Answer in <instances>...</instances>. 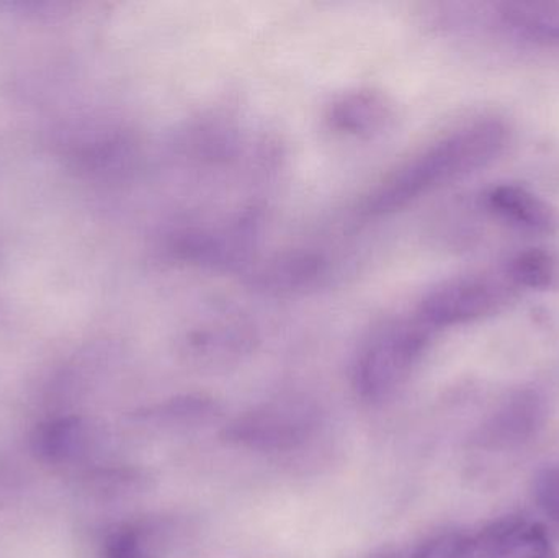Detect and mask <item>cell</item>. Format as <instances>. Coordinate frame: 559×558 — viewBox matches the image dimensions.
<instances>
[{
  "instance_id": "30bf717a",
  "label": "cell",
  "mask_w": 559,
  "mask_h": 558,
  "mask_svg": "<svg viewBox=\"0 0 559 558\" xmlns=\"http://www.w3.org/2000/svg\"><path fill=\"white\" fill-rule=\"evenodd\" d=\"M325 121L335 133L357 140H373L394 127L396 107L381 91L354 88L331 102Z\"/></svg>"
},
{
  "instance_id": "3957f363",
  "label": "cell",
  "mask_w": 559,
  "mask_h": 558,
  "mask_svg": "<svg viewBox=\"0 0 559 558\" xmlns=\"http://www.w3.org/2000/svg\"><path fill=\"white\" fill-rule=\"evenodd\" d=\"M521 290L504 272H472L455 275L430 288L414 317L433 333L498 317L518 301Z\"/></svg>"
},
{
  "instance_id": "5b68a950",
  "label": "cell",
  "mask_w": 559,
  "mask_h": 558,
  "mask_svg": "<svg viewBox=\"0 0 559 558\" xmlns=\"http://www.w3.org/2000/svg\"><path fill=\"white\" fill-rule=\"evenodd\" d=\"M261 226V213L249 210L218 228L180 233L170 245V251L180 261L199 268L245 272L254 262Z\"/></svg>"
},
{
  "instance_id": "8992f818",
  "label": "cell",
  "mask_w": 559,
  "mask_h": 558,
  "mask_svg": "<svg viewBox=\"0 0 559 558\" xmlns=\"http://www.w3.org/2000/svg\"><path fill=\"white\" fill-rule=\"evenodd\" d=\"M258 344L254 328L231 311H219L187 330L177 343V354L189 369L225 372L251 356Z\"/></svg>"
},
{
  "instance_id": "9a60e30c",
  "label": "cell",
  "mask_w": 559,
  "mask_h": 558,
  "mask_svg": "<svg viewBox=\"0 0 559 558\" xmlns=\"http://www.w3.org/2000/svg\"><path fill=\"white\" fill-rule=\"evenodd\" d=\"M79 478L81 490L97 501L133 500L143 497L153 488L150 472L130 465L87 468Z\"/></svg>"
},
{
  "instance_id": "4fadbf2b",
  "label": "cell",
  "mask_w": 559,
  "mask_h": 558,
  "mask_svg": "<svg viewBox=\"0 0 559 558\" xmlns=\"http://www.w3.org/2000/svg\"><path fill=\"white\" fill-rule=\"evenodd\" d=\"M476 537L485 558H557L544 526L519 518L492 523Z\"/></svg>"
},
{
  "instance_id": "9c48e42d",
  "label": "cell",
  "mask_w": 559,
  "mask_h": 558,
  "mask_svg": "<svg viewBox=\"0 0 559 558\" xmlns=\"http://www.w3.org/2000/svg\"><path fill=\"white\" fill-rule=\"evenodd\" d=\"M105 436L102 426L81 415L59 416L41 423L33 435L35 454L55 465H78L92 461Z\"/></svg>"
},
{
  "instance_id": "5bb4252c",
  "label": "cell",
  "mask_w": 559,
  "mask_h": 558,
  "mask_svg": "<svg viewBox=\"0 0 559 558\" xmlns=\"http://www.w3.org/2000/svg\"><path fill=\"white\" fill-rule=\"evenodd\" d=\"M134 419L151 428L195 429L218 422L222 406L212 396L190 393V395L173 396L156 405L144 406L134 412Z\"/></svg>"
},
{
  "instance_id": "277c9868",
  "label": "cell",
  "mask_w": 559,
  "mask_h": 558,
  "mask_svg": "<svg viewBox=\"0 0 559 558\" xmlns=\"http://www.w3.org/2000/svg\"><path fill=\"white\" fill-rule=\"evenodd\" d=\"M321 426V409L302 396L272 400L242 413L223 428L233 448L264 454H285L305 448Z\"/></svg>"
},
{
  "instance_id": "7a4b0ae2",
  "label": "cell",
  "mask_w": 559,
  "mask_h": 558,
  "mask_svg": "<svg viewBox=\"0 0 559 558\" xmlns=\"http://www.w3.org/2000/svg\"><path fill=\"white\" fill-rule=\"evenodd\" d=\"M433 331L416 317L393 318L370 331L354 360V389L364 402L380 405L396 395L429 349Z\"/></svg>"
},
{
  "instance_id": "2e32d148",
  "label": "cell",
  "mask_w": 559,
  "mask_h": 558,
  "mask_svg": "<svg viewBox=\"0 0 559 558\" xmlns=\"http://www.w3.org/2000/svg\"><path fill=\"white\" fill-rule=\"evenodd\" d=\"M502 272L519 290L547 292L559 287V259L548 249H522L506 262Z\"/></svg>"
},
{
  "instance_id": "8fae6325",
  "label": "cell",
  "mask_w": 559,
  "mask_h": 558,
  "mask_svg": "<svg viewBox=\"0 0 559 558\" xmlns=\"http://www.w3.org/2000/svg\"><path fill=\"white\" fill-rule=\"evenodd\" d=\"M483 206L506 225L532 235L559 231V210L554 203L519 183H498L483 195Z\"/></svg>"
},
{
  "instance_id": "ba28073f",
  "label": "cell",
  "mask_w": 559,
  "mask_h": 558,
  "mask_svg": "<svg viewBox=\"0 0 559 558\" xmlns=\"http://www.w3.org/2000/svg\"><path fill=\"white\" fill-rule=\"evenodd\" d=\"M254 290L272 297L305 294L318 287L329 274L328 259L309 249H288L252 262L245 271Z\"/></svg>"
},
{
  "instance_id": "6da1fadb",
  "label": "cell",
  "mask_w": 559,
  "mask_h": 558,
  "mask_svg": "<svg viewBox=\"0 0 559 558\" xmlns=\"http://www.w3.org/2000/svg\"><path fill=\"white\" fill-rule=\"evenodd\" d=\"M509 141L511 128L496 115L459 124L386 174L365 199V215L400 212L442 187L486 169L504 154Z\"/></svg>"
},
{
  "instance_id": "52a82bcc",
  "label": "cell",
  "mask_w": 559,
  "mask_h": 558,
  "mask_svg": "<svg viewBox=\"0 0 559 558\" xmlns=\"http://www.w3.org/2000/svg\"><path fill=\"white\" fill-rule=\"evenodd\" d=\"M489 29L509 41L559 51V2L509 0L486 5Z\"/></svg>"
},
{
  "instance_id": "d6986e66",
  "label": "cell",
  "mask_w": 559,
  "mask_h": 558,
  "mask_svg": "<svg viewBox=\"0 0 559 558\" xmlns=\"http://www.w3.org/2000/svg\"><path fill=\"white\" fill-rule=\"evenodd\" d=\"M380 558H397V557H394V556H383V557H380Z\"/></svg>"
},
{
  "instance_id": "e0dca14e",
  "label": "cell",
  "mask_w": 559,
  "mask_h": 558,
  "mask_svg": "<svg viewBox=\"0 0 559 558\" xmlns=\"http://www.w3.org/2000/svg\"><path fill=\"white\" fill-rule=\"evenodd\" d=\"M411 558H483V553L478 537L450 533L427 541Z\"/></svg>"
},
{
  "instance_id": "7c38bea8",
  "label": "cell",
  "mask_w": 559,
  "mask_h": 558,
  "mask_svg": "<svg viewBox=\"0 0 559 558\" xmlns=\"http://www.w3.org/2000/svg\"><path fill=\"white\" fill-rule=\"evenodd\" d=\"M544 419V403L532 390H521L509 396L491 416L479 442L486 448H508L521 444L535 435Z\"/></svg>"
},
{
  "instance_id": "ac0fdd59",
  "label": "cell",
  "mask_w": 559,
  "mask_h": 558,
  "mask_svg": "<svg viewBox=\"0 0 559 558\" xmlns=\"http://www.w3.org/2000/svg\"><path fill=\"white\" fill-rule=\"evenodd\" d=\"M534 497L542 511L559 524V467L545 468L535 477Z\"/></svg>"
}]
</instances>
